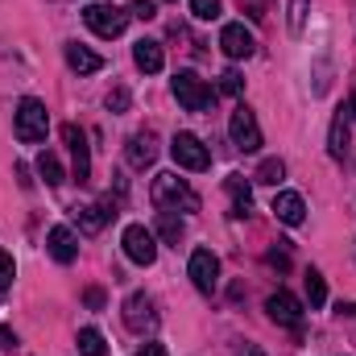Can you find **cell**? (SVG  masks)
I'll use <instances>...</instances> for the list:
<instances>
[{
  "mask_svg": "<svg viewBox=\"0 0 356 356\" xmlns=\"http://www.w3.org/2000/svg\"><path fill=\"white\" fill-rule=\"evenodd\" d=\"M220 50H224L228 58H249V54L257 50V42H253V33H249L241 21H232V25L220 29Z\"/></svg>",
  "mask_w": 356,
  "mask_h": 356,
  "instance_id": "7c38bea8",
  "label": "cell"
},
{
  "mask_svg": "<svg viewBox=\"0 0 356 356\" xmlns=\"http://www.w3.org/2000/svg\"><path fill=\"white\" fill-rule=\"evenodd\" d=\"M129 8H133V17H141V21H154V17H158L154 0H129Z\"/></svg>",
  "mask_w": 356,
  "mask_h": 356,
  "instance_id": "4dcf8cb0",
  "label": "cell"
},
{
  "mask_svg": "<svg viewBox=\"0 0 356 356\" xmlns=\"http://www.w3.org/2000/svg\"><path fill=\"white\" fill-rule=\"evenodd\" d=\"M340 315H356V302H340Z\"/></svg>",
  "mask_w": 356,
  "mask_h": 356,
  "instance_id": "74e56055",
  "label": "cell"
},
{
  "mask_svg": "<svg viewBox=\"0 0 356 356\" xmlns=\"http://www.w3.org/2000/svg\"><path fill=\"white\" fill-rule=\"evenodd\" d=\"M154 158H158L154 133H133V137H129V166L145 170V166H154Z\"/></svg>",
  "mask_w": 356,
  "mask_h": 356,
  "instance_id": "2e32d148",
  "label": "cell"
},
{
  "mask_svg": "<svg viewBox=\"0 0 356 356\" xmlns=\"http://www.w3.org/2000/svg\"><path fill=\"white\" fill-rule=\"evenodd\" d=\"M241 8H249V17H253V21H261V17H266V13H261V0H241Z\"/></svg>",
  "mask_w": 356,
  "mask_h": 356,
  "instance_id": "836d02e7",
  "label": "cell"
},
{
  "mask_svg": "<svg viewBox=\"0 0 356 356\" xmlns=\"http://www.w3.org/2000/svg\"><path fill=\"white\" fill-rule=\"evenodd\" d=\"M273 216H277L282 224L298 228V224L307 220V203H302V195H294V191H277V195H273Z\"/></svg>",
  "mask_w": 356,
  "mask_h": 356,
  "instance_id": "5bb4252c",
  "label": "cell"
},
{
  "mask_svg": "<svg viewBox=\"0 0 356 356\" xmlns=\"http://www.w3.org/2000/svg\"><path fill=\"white\" fill-rule=\"evenodd\" d=\"M83 302H88L91 311H99V307H104V290H99V286H91L88 294H83Z\"/></svg>",
  "mask_w": 356,
  "mask_h": 356,
  "instance_id": "1f68e13d",
  "label": "cell"
},
{
  "mask_svg": "<svg viewBox=\"0 0 356 356\" xmlns=\"http://www.w3.org/2000/svg\"><path fill=\"white\" fill-rule=\"evenodd\" d=\"M245 356H266V353H261V348H249V353H245Z\"/></svg>",
  "mask_w": 356,
  "mask_h": 356,
  "instance_id": "f35d334b",
  "label": "cell"
},
{
  "mask_svg": "<svg viewBox=\"0 0 356 356\" xmlns=\"http://www.w3.org/2000/svg\"><path fill=\"white\" fill-rule=\"evenodd\" d=\"M170 158H175L182 170H207L211 166V154H207V145L195 137V133H175V141H170Z\"/></svg>",
  "mask_w": 356,
  "mask_h": 356,
  "instance_id": "52a82bcc",
  "label": "cell"
},
{
  "mask_svg": "<svg viewBox=\"0 0 356 356\" xmlns=\"http://www.w3.org/2000/svg\"><path fill=\"white\" fill-rule=\"evenodd\" d=\"M46 249H50V257H54V261L71 266V261L79 257V236H75L67 224H54V228L46 232Z\"/></svg>",
  "mask_w": 356,
  "mask_h": 356,
  "instance_id": "4fadbf2b",
  "label": "cell"
},
{
  "mask_svg": "<svg viewBox=\"0 0 356 356\" xmlns=\"http://www.w3.org/2000/svg\"><path fill=\"white\" fill-rule=\"evenodd\" d=\"M228 133H232V145H236V149H245V154H257V149H261V124H257L253 108L236 104V112H232V120H228Z\"/></svg>",
  "mask_w": 356,
  "mask_h": 356,
  "instance_id": "5b68a950",
  "label": "cell"
},
{
  "mask_svg": "<svg viewBox=\"0 0 356 356\" xmlns=\"http://www.w3.org/2000/svg\"><path fill=\"white\" fill-rule=\"evenodd\" d=\"M182 232H186V224L178 220L175 211H158V236H162L166 245H178V241H182Z\"/></svg>",
  "mask_w": 356,
  "mask_h": 356,
  "instance_id": "44dd1931",
  "label": "cell"
},
{
  "mask_svg": "<svg viewBox=\"0 0 356 356\" xmlns=\"http://www.w3.org/2000/svg\"><path fill=\"white\" fill-rule=\"evenodd\" d=\"M120 245H124V257L133 266H154L158 261V241H154V232L145 224H129L124 236H120Z\"/></svg>",
  "mask_w": 356,
  "mask_h": 356,
  "instance_id": "8992f818",
  "label": "cell"
},
{
  "mask_svg": "<svg viewBox=\"0 0 356 356\" xmlns=\"http://www.w3.org/2000/svg\"><path fill=\"white\" fill-rule=\"evenodd\" d=\"M124 327L129 332H154L158 327V311H154V302H149V294H129L124 298Z\"/></svg>",
  "mask_w": 356,
  "mask_h": 356,
  "instance_id": "9c48e42d",
  "label": "cell"
},
{
  "mask_svg": "<svg viewBox=\"0 0 356 356\" xmlns=\"http://www.w3.org/2000/svg\"><path fill=\"white\" fill-rule=\"evenodd\" d=\"M112 216H116V211H112V203H88V207H79V211H75V220H79V228H83V232H99Z\"/></svg>",
  "mask_w": 356,
  "mask_h": 356,
  "instance_id": "d6986e66",
  "label": "cell"
},
{
  "mask_svg": "<svg viewBox=\"0 0 356 356\" xmlns=\"http://www.w3.org/2000/svg\"><path fill=\"white\" fill-rule=\"evenodd\" d=\"M137 356H170V353H166L162 344H141V348H137Z\"/></svg>",
  "mask_w": 356,
  "mask_h": 356,
  "instance_id": "e575fe53",
  "label": "cell"
},
{
  "mask_svg": "<svg viewBox=\"0 0 356 356\" xmlns=\"http://www.w3.org/2000/svg\"><path fill=\"white\" fill-rule=\"evenodd\" d=\"M170 88H175V99L186 112H207V108H211V88H207L195 71H178Z\"/></svg>",
  "mask_w": 356,
  "mask_h": 356,
  "instance_id": "277c9868",
  "label": "cell"
},
{
  "mask_svg": "<svg viewBox=\"0 0 356 356\" xmlns=\"http://www.w3.org/2000/svg\"><path fill=\"white\" fill-rule=\"evenodd\" d=\"M63 54H67V67H71L75 75H95V71L104 67V58H99V54H91L88 46H79V42H67V50H63Z\"/></svg>",
  "mask_w": 356,
  "mask_h": 356,
  "instance_id": "e0dca14e",
  "label": "cell"
},
{
  "mask_svg": "<svg viewBox=\"0 0 356 356\" xmlns=\"http://www.w3.org/2000/svg\"><path fill=\"white\" fill-rule=\"evenodd\" d=\"M38 175L46 178V186H58L63 182V162L54 154H38Z\"/></svg>",
  "mask_w": 356,
  "mask_h": 356,
  "instance_id": "cb8c5ba5",
  "label": "cell"
},
{
  "mask_svg": "<svg viewBox=\"0 0 356 356\" xmlns=\"http://www.w3.org/2000/svg\"><path fill=\"white\" fill-rule=\"evenodd\" d=\"M13 273H17V269H13V257L0 249V294H8V286H13Z\"/></svg>",
  "mask_w": 356,
  "mask_h": 356,
  "instance_id": "f1b7e54d",
  "label": "cell"
},
{
  "mask_svg": "<svg viewBox=\"0 0 356 356\" xmlns=\"http://www.w3.org/2000/svg\"><path fill=\"white\" fill-rule=\"evenodd\" d=\"M63 141L71 145V158H75V182H88L91 178V149H88V133L79 124H63Z\"/></svg>",
  "mask_w": 356,
  "mask_h": 356,
  "instance_id": "8fae6325",
  "label": "cell"
},
{
  "mask_svg": "<svg viewBox=\"0 0 356 356\" xmlns=\"http://www.w3.org/2000/svg\"><path fill=\"white\" fill-rule=\"evenodd\" d=\"M344 112H348V124H356V99H348V104H344Z\"/></svg>",
  "mask_w": 356,
  "mask_h": 356,
  "instance_id": "8d00e7d4",
  "label": "cell"
},
{
  "mask_svg": "<svg viewBox=\"0 0 356 356\" xmlns=\"http://www.w3.org/2000/svg\"><path fill=\"white\" fill-rule=\"evenodd\" d=\"M224 186H228V195H232V203H236V216H249V211H253V195H249V182H245L241 175H232L228 182H224Z\"/></svg>",
  "mask_w": 356,
  "mask_h": 356,
  "instance_id": "ffe728a7",
  "label": "cell"
},
{
  "mask_svg": "<svg viewBox=\"0 0 356 356\" xmlns=\"http://www.w3.org/2000/svg\"><path fill=\"white\" fill-rule=\"evenodd\" d=\"M348 149H353V141H348V116H344V108H340V116L332 120V133H327V154H332L336 162H344Z\"/></svg>",
  "mask_w": 356,
  "mask_h": 356,
  "instance_id": "ac0fdd59",
  "label": "cell"
},
{
  "mask_svg": "<svg viewBox=\"0 0 356 356\" xmlns=\"http://www.w3.org/2000/svg\"><path fill=\"white\" fill-rule=\"evenodd\" d=\"M133 63L145 71V75H158L162 67H166V54H162V42H149V38H141L137 46H133Z\"/></svg>",
  "mask_w": 356,
  "mask_h": 356,
  "instance_id": "9a60e30c",
  "label": "cell"
},
{
  "mask_svg": "<svg viewBox=\"0 0 356 356\" xmlns=\"http://www.w3.org/2000/svg\"><path fill=\"white\" fill-rule=\"evenodd\" d=\"M266 311L273 323H282V327H298L302 323V302L290 294V290H273L266 298Z\"/></svg>",
  "mask_w": 356,
  "mask_h": 356,
  "instance_id": "30bf717a",
  "label": "cell"
},
{
  "mask_svg": "<svg viewBox=\"0 0 356 356\" xmlns=\"http://www.w3.org/2000/svg\"><path fill=\"white\" fill-rule=\"evenodd\" d=\"M186 273H191V282H195V290H199V294H211V290L220 286V257H216L211 249H195Z\"/></svg>",
  "mask_w": 356,
  "mask_h": 356,
  "instance_id": "ba28073f",
  "label": "cell"
},
{
  "mask_svg": "<svg viewBox=\"0 0 356 356\" xmlns=\"http://www.w3.org/2000/svg\"><path fill=\"white\" fill-rule=\"evenodd\" d=\"M302 17H307V0H290V33H302Z\"/></svg>",
  "mask_w": 356,
  "mask_h": 356,
  "instance_id": "f546056e",
  "label": "cell"
},
{
  "mask_svg": "<svg viewBox=\"0 0 356 356\" xmlns=\"http://www.w3.org/2000/svg\"><path fill=\"white\" fill-rule=\"evenodd\" d=\"M269 266H277V269H286V266H290L286 249H269Z\"/></svg>",
  "mask_w": 356,
  "mask_h": 356,
  "instance_id": "d6a6232c",
  "label": "cell"
},
{
  "mask_svg": "<svg viewBox=\"0 0 356 356\" xmlns=\"http://www.w3.org/2000/svg\"><path fill=\"white\" fill-rule=\"evenodd\" d=\"M220 91H224V95H241V91H245V79H241L236 71H224V75H220Z\"/></svg>",
  "mask_w": 356,
  "mask_h": 356,
  "instance_id": "83f0119b",
  "label": "cell"
},
{
  "mask_svg": "<svg viewBox=\"0 0 356 356\" xmlns=\"http://www.w3.org/2000/svg\"><path fill=\"white\" fill-rule=\"evenodd\" d=\"M129 17H133V13H124V8H116V4H88V8H83L88 29L99 33V38H120L124 25H129Z\"/></svg>",
  "mask_w": 356,
  "mask_h": 356,
  "instance_id": "3957f363",
  "label": "cell"
},
{
  "mask_svg": "<svg viewBox=\"0 0 356 356\" xmlns=\"http://www.w3.org/2000/svg\"><path fill=\"white\" fill-rule=\"evenodd\" d=\"M17 344V336H13V327H0V348H13Z\"/></svg>",
  "mask_w": 356,
  "mask_h": 356,
  "instance_id": "d590c367",
  "label": "cell"
},
{
  "mask_svg": "<svg viewBox=\"0 0 356 356\" xmlns=\"http://www.w3.org/2000/svg\"><path fill=\"white\" fill-rule=\"evenodd\" d=\"M75 344H79V356H108V344H104V336L95 327H83Z\"/></svg>",
  "mask_w": 356,
  "mask_h": 356,
  "instance_id": "7402d4cb",
  "label": "cell"
},
{
  "mask_svg": "<svg viewBox=\"0 0 356 356\" xmlns=\"http://www.w3.org/2000/svg\"><path fill=\"white\" fill-rule=\"evenodd\" d=\"M149 199H154V207H162V211H199V195L191 191V182L170 175V170L154 178Z\"/></svg>",
  "mask_w": 356,
  "mask_h": 356,
  "instance_id": "6da1fadb",
  "label": "cell"
},
{
  "mask_svg": "<svg viewBox=\"0 0 356 356\" xmlns=\"http://www.w3.org/2000/svg\"><path fill=\"white\" fill-rule=\"evenodd\" d=\"M257 182H266V186H277V182H282V178H286V162H282V158H266V162H261V166H257Z\"/></svg>",
  "mask_w": 356,
  "mask_h": 356,
  "instance_id": "603a6c76",
  "label": "cell"
},
{
  "mask_svg": "<svg viewBox=\"0 0 356 356\" xmlns=\"http://www.w3.org/2000/svg\"><path fill=\"white\" fill-rule=\"evenodd\" d=\"M191 13L199 21H216L220 17V0H191Z\"/></svg>",
  "mask_w": 356,
  "mask_h": 356,
  "instance_id": "484cf974",
  "label": "cell"
},
{
  "mask_svg": "<svg viewBox=\"0 0 356 356\" xmlns=\"http://www.w3.org/2000/svg\"><path fill=\"white\" fill-rule=\"evenodd\" d=\"M307 298H311V307H323V302H327V282H323L319 269L307 273Z\"/></svg>",
  "mask_w": 356,
  "mask_h": 356,
  "instance_id": "d4e9b609",
  "label": "cell"
},
{
  "mask_svg": "<svg viewBox=\"0 0 356 356\" xmlns=\"http://www.w3.org/2000/svg\"><path fill=\"white\" fill-rule=\"evenodd\" d=\"M13 129H17V137H21L25 145L46 141V133H50V112H46V104L33 99V95H25V99L17 104V120H13Z\"/></svg>",
  "mask_w": 356,
  "mask_h": 356,
  "instance_id": "7a4b0ae2",
  "label": "cell"
},
{
  "mask_svg": "<svg viewBox=\"0 0 356 356\" xmlns=\"http://www.w3.org/2000/svg\"><path fill=\"white\" fill-rule=\"evenodd\" d=\"M129 88H112L108 91V112H129Z\"/></svg>",
  "mask_w": 356,
  "mask_h": 356,
  "instance_id": "4316f807",
  "label": "cell"
}]
</instances>
